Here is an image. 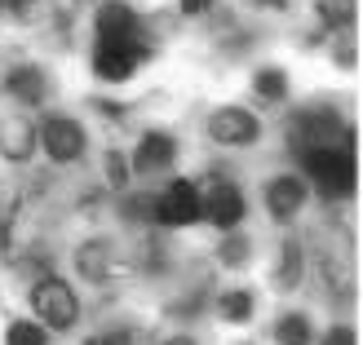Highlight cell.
<instances>
[{"mask_svg":"<svg viewBox=\"0 0 363 345\" xmlns=\"http://www.w3.org/2000/svg\"><path fill=\"white\" fill-rule=\"evenodd\" d=\"M31 310H35V319H40V328L67 332V328H76V319H80V297H76V288H71L67 279L45 275L31 288Z\"/></svg>","mask_w":363,"mask_h":345,"instance_id":"6da1fadb","label":"cell"},{"mask_svg":"<svg viewBox=\"0 0 363 345\" xmlns=\"http://www.w3.org/2000/svg\"><path fill=\"white\" fill-rule=\"evenodd\" d=\"M306 173L328 199H346L354 191V151L350 147H311L306 151Z\"/></svg>","mask_w":363,"mask_h":345,"instance_id":"7a4b0ae2","label":"cell"},{"mask_svg":"<svg viewBox=\"0 0 363 345\" xmlns=\"http://www.w3.org/2000/svg\"><path fill=\"white\" fill-rule=\"evenodd\" d=\"M147 58H151V40H142V35H129V40H98L94 71L116 84V80H129Z\"/></svg>","mask_w":363,"mask_h":345,"instance_id":"3957f363","label":"cell"},{"mask_svg":"<svg viewBox=\"0 0 363 345\" xmlns=\"http://www.w3.org/2000/svg\"><path fill=\"white\" fill-rule=\"evenodd\" d=\"M199 191V217H208L217 230H235L244 222V191L235 181H222V177H204Z\"/></svg>","mask_w":363,"mask_h":345,"instance_id":"277c9868","label":"cell"},{"mask_svg":"<svg viewBox=\"0 0 363 345\" xmlns=\"http://www.w3.org/2000/svg\"><path fill=\"white\" fill-rule=\"evenodd\" d=\"M40 147L53 164H71V159L84 155V129L71 115H49L40 124Z\"/></svg>","mask_w":363,"mask_h":345,"instance_id":"5b68a950","label":"cell"},{"mask_svg":"<svg viewBox=\"0 0 363 345\" xmlns=\"http://www.w3.org/2000/svg\"><path fill=\"white\" fill-rule=\"evenodd\" d=\"M208 137L217 147H248V142L262 137V120L252 111H244V106H222L208 120Z\"/></svg>","mask_w":363,"mask_h":345,"instance_id":"8992f818","label":"cell"},{"mask_svg":"<svg viewBox=\"0 0 363 345\" xmlns=\"http://www.w3.org/2000/svg\"><path fill=\"white\" fill-rule=\"evenodd\" d=\"M155 222H164V226H191L195 217H199V191H195V181L186 177H177L169 181V191L164 195H155Z\"/></svg>","mask_w":363,"mask_h":345,"instance_id":"52a82bcc","label":"cell"},{"mask_svg":"<svg viewBox=\"0 0 363 345\" xmlns=\"http://www.w3.org/2000/svg\"><path fill=\"white\" fill-rule=\"evenodd\" d=\"M301 204H306V181L301 177L284 173L275 181H266V208H270L275 222H293V217L301 213Z\"/></svg>","mask_w":363,"mask_h":345,"instance_id":"ba28073f","label":"cell"},{"mask_svg":"<svg viewBox=\"0 0 363 345\" xmlns=\"http://www.w3.org/2000/svg\"><path fill=\"white\" fill-rule=\"evenodd\" d=\"M94 23H98V40H129V35H142L138 13L124 5V0H111V5H102Z\"/></svg>","mask_w":363,"mask_h":345,"instance_id":"9c48e42d","label":"cell"},{"mask_svg":"<svg viewBox=\"0 0 363 345\" xmlns=\"http://www.w3.org/2000/svg\"><path fill=\"white\" fill-rule=\"evenodd\" d=\"M173 155H177V142H173V137H164V133H147V137L138 142V151H133V169H138V173L169 169Z\"/></svg>","mask_w":363,"mask_h":345,"instance_id":"30bf717a","label":"cell"},{"mask_svg":"<svg viewBox=\"0 0 363 345\" xmlns=\"http://www.w3.org/2000/svg\"><path fill=\"white\" fill-rule=\"evenodd\" d=\"M31 151H35V129L27 120H0V155L23 164Z\"/></svg>","mask_w":363,"mask_h":345,"instance_id":"8fae6325","label":"cell"},{"mask_svg":"<svg viewBox=\"0 0 363 345\" xmlns=\"http://www.w3.org/2000/svg\"><path fill=\"white\" fill-rule=\"evenodd\" d=\"M5 89L18 98V102H27V106H35V102H45V94H49V80H45V71L40 67H13L9 71V80H5Z\"/></svg>","mask_w":363,"mask_h":345,"instance_id":"7c38bea8","label":"cell"},{"mask_svg":"<svg viewBox=\"0 0 363 345\" xmlns=\"http://www.w3.org/2000/svg\"><path fill=\"white\" fill-rule=\"evenodd\" d=\"M76 266H80V275L84 279H111L116 275V252H111V244H84L80 252H76Z\"/></svg>","mask_w":363,"mask_h":345,"instance_id":"4fadbf2b","label":"cell"},{"mask_svg":"<svg viewBox=\"0 0 363 345\" xmlns=\"http://www.w3.org/2000/svg\"><path fill=\"white\" fill-rule=\"evenodd\" d=\"M275 341H279V345H311V341H315V328H311V319H306L301 310L284 315V319L275 323Z\"/></svg>","mask_w":363,"mask_h":345,"instance_id":"5bb4252c","label":"cell"},{"mask_svg":"<svg viewBox=\"0 0 363 345\" xmlns=\"http://www.w3.org/2000/svg\"><path fill=\"white\" fill-rule=\"evenodd\" d=\"M252 94L262 102H284L288 98V76L279 67H266V71H257V80H252Z\"/></svg>","mask_w":363,"mask_h":345,"instance_id":"9a60e30c","label":"cell"},{"mask_svg":"<svg viewBox=\"0 0 363 345\" xmlns=\"http://www.w3.org/2000/svg\"><path fill=\"white\" fill-rule=\"evenodd\" d=\"M301 244L297 239H288L284 244V261H279V288H297L301 283Z\"/></svg>","mask_w":363,"mask_h":345,"instance_id":"2e32d148","label":"cell"},{"mask_svg":"<svg viewBox=\"0 0 363 345\" xmlns=\"http://www.w3.org/2000/svg\"><path fill=\"white\" fill-rule=\"evenodd\" d=\"M222 315L230 323H248L252 319V293H244V288H230V293H222Z\"/></svg>","mask_w":363,"mask_h":345,"instance_id":"e0dca14e","label":"cell"},{"mask_svg":"<svg viewBox=\"0 0 363 345\" xmlns=\"http://www.w3.org/2000/svg\"><path fill=\"white\" fill-rule=\"evenodd\" d=\"M5 345H49V332L40 323H31V319H18V323H9Z\"/></svg>","mask_w":363,"mask_h":345,"instance_id":"ac0fdd59","label":"cell"},{"mask_svg":"<svg viewBox=\"0 0 363 345\" xmlns=\"http://www.w3.org/2000/svg\"><path fill=\"white\" fill-rule=\"evenodd\" d=\"M319 18L328 27H346L354 23V0H319Z\"/></svg>","mask_w":363,"mask_h":345,"instance_id":"d6986e66","label":"cell"},{"mask_svg":"<svg viewBox=\"0 0 363 345\" xmlns=\"http://www.w3.org/2000/svg\"><path fill=\"white\" fill-rule=\"evenodd\" d=\"M106 173H111V181H116V186H124V177H129V164H124V155H106Z\"/></svg>","mask_w":363,"mask_h":345,"instance_id":"ffe728a7","label":"cell"},{"mask_svg":"<svg viewBox=\"0 0 363 345\" xmlns=\"http://www.w3.org/2000/svg\"><path fill=\"white\" fill-rule=\"evenodd\" d=\"M248 257V244L244 239H226L222 244V261H244Z\"/></svg>","mask_w":363,"mask_h":345,"instance_id":"44dd1931","label":"cell"},{"mask_svg":"<svg viewBox=\"0 0 363 345\" xmlns=\"http://www.w3.org/2000/svg\"><path fill=\"white\" fill-rule=\"evenodd\" d=\"M84 345H129V332H102V336H89Z\"/></svg>","mask_w":363,"mask_h":345,"instance_id":"7402d4cb","label":"cell"},{"mask_svg":"<svg viewBox=\"0 0 363 345\" xmlns=\"http://www.w3.org/2000/svg\"><path fill=\"white\" fill-rule=\"evenodd\" d=\"M323 345H354V328H333L323 336Z\"/></svg>","mask_w":363,"mask_h":345,"instance_id":"603a6c76","label":"cell"},{"mask_svg":"<svg viewBox=\"0 0 363 345\" xmlns=\"http://www.w3.org/2000/svg\"><path fill=\"white\" fill-rule=\"evenodd\" d=\"M177 5H182V13H191V18H195V13H208V9H213V0H177Z\"/></svg>","mask_w":363,"mask_h":345,"instance_id":"cb8c5ba5","label":"cell"},{"mask_svg":"<svg viewBox=\"0 0 363 345\" xmlns=\"http://www.w3.org/2000/svg\"><path fill=\"white\" fill-rule=\"evenodd\" d=\"M9 5V13H18V18H27L31 9H35V0H5Z\"/></svg>","mask_w":363,"mask_h":345,"instance_id":"d4e9b609","label":"cell"},{"mask_svg":"<svg viewBox=\"0 0 363 345\" xmlns=\"http://www.w3.org/2000/svg\"><path fill=\"white\" fill-rule=\"evenodd\" d=\"M252 5H262V9H284L288 0H252Z\"/></svg>","mask_w":363,"mask_h":345,"instance_id":"484cf974","label":"cell"},{"mask_svg":"<svg viewBox=\"0 0 363 345\" xmlns=\"http://www.w3.org/2000/svg\"><path fill=\"white\" fill-rule=\"evenodd\" d=\"M0 252H9V222L0 226Z\"/></svg>","mask_w":363,"mask_h":345,"instance_id":"4316f807","label":"cell"},{"mask_svg":"<svg viewBox=\"0 0 363 345\" xmlns=\"http://www.w3.org/2000/svg\"><path fill=\"white\" fill-rule=\"evenodd\" d=\"M164 345H195L191 336H173V341H164Z\"/></svg>","mask_w":363,"mask_h":345,"instance_id":"83f0119b","label":"cell"},{"mask_svg":"<svg viewBox=\"0 0 363 345\" xmlns=\"http://www.w3.org/2000/svg\"><path fill=\"white\" fill-rule=\"evenodd\" d=\"M0 9H5V0H0Z\"/></svg>","mask_w":363,"mask_h":345,"instance_id":"f1b7e54d","label":"cell"}]
</instances>
